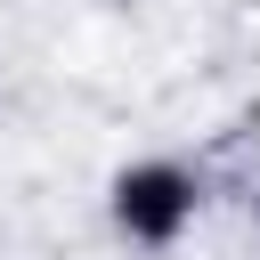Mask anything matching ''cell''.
I'll return each mask as SVG.
<instances>
[{
    "label": "cell",
    "mask_w": 260,
    "mask_h": 260,
    "mask_svg": "<svg viewBox=\"0 0 260 260\" xmlns=\"http://www.w3.org/2000/svg\"><path fill=\"white\" fill-rule=\"evenodd\" d=\"M195 211H203V179L187 162H171V154H146L130 171H114V187H106V219L138 252H171L195 228Z\"/></svg>",
    "instance_id": "obj_1"
}]
</instances>
